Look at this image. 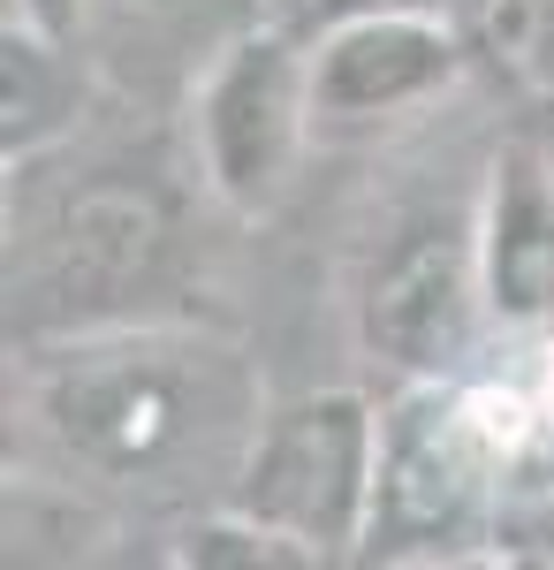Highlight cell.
I'll return each instance as SVG.
<instances>
[{"mask_svg": "<svg viewBox=\"0 0 554 570\" xmlns=\"http://www.w3.org/2000/svg\"><path fill=\"white\" fill-rule=\"evenodd\" d=\"M478 8H494V0H478Z\"/></svg>", "mask_w": 554, "mask_h": 570, "instance_id": "5bb4252c", "label": "cell"}, {"mask_svg": "<svg viewBox=\"0 0 554 570\" xmlns=\"http://www.w3.org/2000/svg\"><path fill=\"white\" fill-rule=\"evenodd\" d=\"M357 8H426V0H357Z\"/></svg>", "mask_w": 554, "mask_h": 570, "instance_id": "4fadbf2b", "label": "cell"}, {"mask_svg": "<svg viewBox=\"0 0 554 570\" xmlns=\"http://www.w3.org/2000/svg\"><path fill=\"white\" fill-rule=\"evenodd\" d=\"M77 61H69V39H46L39 23H8L0 39V145L8 160L39 153L77 122Z\"/></svg>", "mask_w": 554, "mask_h": 570, "instance_id": "9c48e42d", "label": "cell"}, {"mask_svg": "<svg viewBox=\"0 0 554 570\" xmlns=\"http://www.w3.org/2000/svg\"><path fill=\"white\" fill-rule=\"evenodd\" d=\"M39 419L85 472L129 487H175L198 464H228V449L258 434L236 351L198 335L77 343L39 381Z\"/></svg>", "mask_w": 554, "mask_h": 570, "instance_id": "6da1fadb", "label": "cell"}, {"mask_svg": "<svg viewBox=\"0 0 554 570\" xmlns=\"http://www.w3.org/2000/svg\"><path fill=\"white\" fill-rule=\"evenodd\" d=\"M16 16L23 23H39L46 39H85V23H91V0H16Z\"/></svg>", "mask_w": 554, "mask_h": 570, "instance_id": "8fae6325", "label": "cell"}, {"mask_svg": "<svg viewBox=\"0 0 554 570\" xmlns=\"http://www.w3.org/2000/svg\"><path fill=\"white\" fill-rule=\"evenodd\" d=\"M304 107H311V69L297 61V46L251 31L228 39L220 69L206 77L198 99V137H206V176L220 198L236 206H266L304 137Z\"/></svg>", "mask_w": 554, "mask_h": 570, "instance_id": "3957f363", "label": "cell"}, {"mask_svg": "<svg viewBox=\"0 0 554 570\" xmlns=\"http://www.w3.org/2000/svg\"><path fill=\"white\" fill-rule=\"evenodd\" d=\"M478 274H486L494 320H510V327L554 320V176L532 137L494 160V190L478 220Z\"/></svg>", "mask_w": 554, "mask_h": 570, "instance_id": "ba28073f", "label": "cell"}, {"mask_svg": "<svg viewBox=\"0 0 554 570\" xmlns=\"http://www.w3.org/2000/svg\"><path fill=\"white\" fill-rule=\"evenodd\" d=\"M373 472H380V434L365 395H304L251 434V456L228 487V510H244L274 532H297L304 548L342 556L373 525Z\"/></svg>", "mask_w": 554, "mask_h": 570, "instance_id": "7a4b0ae2", "label": "cell"}, {"mask_svg": "<svg viewBox=\"0 0 554 570\" xmlns=\"http://www.w3.org/2000/svg\"><path fill=\"white\" fill-rule=\"evenodd\" d=\"M486 31L516 61L524 85L554 91V0H494L486 8Z\"/></svg>", "mask_w": 554, "mask_h": 570, "instance_id": "30bf717a", "label": "cell"}, {"mask_svg": "<svg viewBox=\"0 0 554 570\" xmlns=\"http://www.w3.org/2000/svg\"><path fill=\"white\" fill-rule=\"evenodd\" d=\"M494 472V449L471 434L456 395L410 403L380 434V472H373V548H426L441 556L448 540H464L478 518V494Z\"/></svg>", "mask_w": 554, "mask_h": 570, "instance_id": "277c9868", "label": "cell"}, {"mask_svg": "<svg viewBox=\"0 0 554 570\" xmlns=\"http://www.w3.org/2000/svg\"><path fill=\"white\" fill-rule=\"evenodd\" d=\"M532 145H540V160H547V176H554V91H540V122H532Z\"/></svg>", "mask_w": 554, "mask_h": 570, "instance_id": "7c38bea8", "label": "cell"}, {"mask_svg": "<svg viewBox=\"0 0 554 570\" xmlns=\"http://www.w3.org/2000/svg\"><path fill=\"white\" fill-rule=\"evenodd\" d=\"M478 305H486L478 236H464V228H418V236H403V244L373 266L365 305H357V327H365V351L387 357L395 373L441 381V373L471 351Z\"/></svg>", "mask_w": 554, "mask_h": 570, "instance_id": "5b68a950", "label": "cell"}, {"mask_svg": "<svg viewBox=\"0 0 554 570\" xmlns=\"http://www.w3.org/2000/svg\"><path fill=\"white\" fill-rule=\"evenodd\" d=\"M456 77V39L426 8H365L311 61V115H380L410 107Z\"/></svg>", "mask_w": 554, "mask_h": 570, "instance_id": "52a82bcc", "label": "cell"}, {"mask_svg": "<svg viewBox=\"0 0 554 570\" xmlns=\"http://www.w3.org/2000/svg\"><path fill=\"white\" fill-rule=\"evenodd\" d=\"M168 236H175L168 198L145 176H91L53 206L46 274L69 305H122L160 274Z\"/></svg>", "mask_w": 554, "mask_h": 570, "instance_id": "8992f818", "label": "cell"}]
</instances>
